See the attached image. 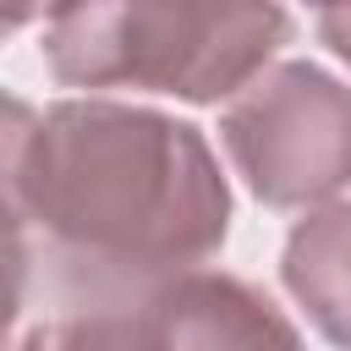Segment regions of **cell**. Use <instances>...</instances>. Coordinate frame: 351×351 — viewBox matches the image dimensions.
<instances>
[{"mask_svg":"<svg viewBox=\"0 0 351 351\" xmlns=\"http://www.w3.org/2000/svg\"><path fill=\"white\" fill-rule=\"evenodd\" d=\"M5 219L11 263L33 252L93 285H148V296L225 247L230 186L197 126L110 104H5Z\"/></svg>","mask_w":351,"mask_h":351,"instance_id":"obj_1","label":"cell"},{"mask_svg":"<svg viewBox=\"0 0 351 351\" xmlns=\"http://www.w3.org/2000/svg\"><path fill=\"white\" fill-rule=\"evenodd\" d=\"M285 33L280 0H77L44 27V60L66 88L219 104L269 66Z\"/></svg>","mask_w":351,"mask_h":351,"instance_id":"obj_2","label":"cell"},{"mask_svg":"<svg viewBox=\"0 0 351 351\" xmlns=\"http://www.w3.org/2000/svg\"><path fill=\"white\" fill-rule=\"evenodd\" d=\"M219 137L258 203L318 208L351 181V88L313 60H280L230 99Z\"/></svg>","mask_w":351,"mask_h":351,"instance_id":"obj_3","label":"cell"},{"mask_svg":"<svg viewBox=\"0 0 351 351\" xmlns=\"http://www.w3.org/2000/svg\"><path fill=\"white\" fill-rule=\"evenodd\" d=\"M170 351H302L296 324L236 274H181L148 296Z\"/></svg>","mask_w":351,"mask_h":351,"instance_id":"obj_4","label":"cell"},{"mask_svg":"<svg viewBox=\"0 0 351 351\" xmlns=\"http://www.w3.org/2000/svg\"><path fill=\"white\" fill-rule=\"evenodd\" d=\"M280 280L307 307L313 329L329 346L351 351V203H318L291 225Z\"/></svg>","mask_w":351,"mask_h":351,"instance_id":"obj_5","label":"cell"},{"mask_svg":"<svg viewBox=\"0 0 351 351\" xmlns=\"http://www.w3.org/2000/svg\"><path fill=\"white\" fill-rule=\"evenodd\" d=\"M16 351H170L148 296L132 307H93L71 318H49L16 340Z\"/></svg>","mask_w":351,"mask_h":351,"instance_id":"obj_6","label":"cell"},{"mask_svg":"<svg viewBox=\"0 0 351 351\" xmlns=\"http://www.w3.org/2000/svg\"><path fill=\"white\" fill-rule=\"evenodd\" d=\"M318 38L351 66V0H335V5H324V16H318Z\"/></svg>","mask_w":351,"mask_h":351,"instance_id":"obj_7","label":"cell"},{"mask_svg":"<svg viewBox=\"0 0 351 351\" xmlns=\"http://www.w3.org/2000/svg\"><path fill=\"white\" fill-rule=\"evenodd\" d=\"M71 5H77V0H0V11H5V27H11V33H16V27H27L33 16H49V22H55V16H60V11H71Z\"/></svg>","mask_w":351,"mask_h":351,"instance_id":"obj_8","label":"cell"},{"mask_svg":"<svg viewBox=\"0 0 351 351\" xmlns=\"http://www.w3.org/2000/svg\"><path fill=\"white\" fill-rule=\"evenodd\" d=\"M313 5H335V0H313Z\"/></svg>","mask_w":351,"mask_h":351,"instance_id":"obj_9","label":"cell"}]
</instances>
